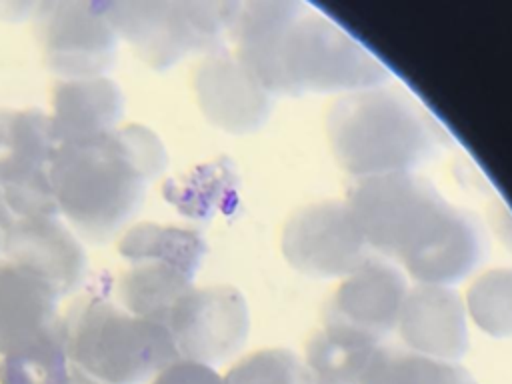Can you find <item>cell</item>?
Instances as JSON below:
<instances>
[{"label": "cell", "mask_w": 512, "mask_h": 384, "mask_svg": "<svg viewBox=\"0 0 512 384\" xmlns=\"http://www.w3.org/2000/svg\"><path fill=\"white\" fill-rule=\"evenodd\" d=\"M0 252H2V230H0Z\"/></svg>", "instance_id": "cell-28"}, {"label": "cell", "mask_w": 512, "mask_h": 384, "mask_svg": "<svg viewBox=\"0 0 512 384\" xmlns=\"http://www.w3.org/2000/svg\"><path fill=\"white\" fill-rule=\"evenodd\" d=\"M482 254L484 240L478 224L464 210L444 202L398 262L418 284L452 286L476 268Z\"/></svg>", "instance_id": "cell-13"}, {"label": "cell", "mask_w": 512, "mask_h": 384, "mask_svg": "<svg viewBox=\"0 0 512 384\" xmlns=\"http://www.w3.org/2000/svg\"><path fill=\"white\" fill-rule=\"evenodd\" d=\"M304 4L292 0H256L240 4L232 30L234 56L272 96L280 88V48L288 26L304 12Z\"/></svg>", "instance_id": "cell-15"}, {"label": "cell", "mask_w": 512, "mask_h": 384, "mask_svg": "<svg viewBox=\"0 0 512 384\" xmlns=\"http://www.w3.org/2000/svg\"><path fill=\"white\" fill-rule=\"evenodd\" d=\"M152 384H224V378L208 364L178 358L160 370Z\"/></svg>", "instance_id": "cell-26"}, {"label": "cell", "mask_w": 512, "mask_h": 384, "mask_svg": "<svg viewBox=\"0 0 512 384\" xmlns=\"http://www.w3.org/2000/svg\"><path fill=\"white\" fill-rule=\"evenodd\" d=\"M224 384H310V380L296 354L286 348H266L236 362Z\"/></svg>", "instance_id": "cell-25"}, {"label": "cell", "mask_w": 512, "mask_h": 384, "mask_svg": "<svg viewBox=\"0 0 512 384\" xmlns=\"http://www.w3.org/2000/svg\"><path fill=\"white\" fill-rule=\"evenodd\" d=\"M194 276L180 266L160 260L130 262V268L118 282L120 302L124 310L164 324L178 298L192 288Z\"/></svg>", "instance_id": "cell-20"}, {"label": "cell", "mask_w": 512, "mask_h": 384, "mask_svg": "<svg viewBox=\"0 0 512 384\" xmlns=\"http://www.w3.org/2000/svg\"><path fill=\"white\" fill-rule=\"evenodd\" d=\"M124 112V96L106 76L62 80L54 88L50 126L60 144L94 140L118 128Z\"/></svg>", "instance_id": "cell-16"}, {"label": "cell", "mask_w": 512, "mask_h": 384, "mask_svg": "<svg viewBox=\"0 0 512 384\" xmlns=\"http://www.w3.org/2000/svg\"><path fill=\"white\" fill-rule=\"evenodd\" d=\"M118 250L128 262L160 260L196 274L206 254V242L196 230L148 222L132 226L122 236Z\"/></svg>", "instance_id": "cell-21"}, {"label": "cell", "mask_w": 512, "mask_h": 384, "mask_svg": "<svg viewBox=\"0 0 512 384\" xmlns=\"http://www.w3.org/2000/svg\"><path fill=\"white\" fill-rule=\"evenodd\" d=\"M166 164L162 140L146 126L128 124L94 140L56 146L48 178L60 216L82 236L104 242L132 218Z\"/></svg>", "instance_id": "cell-1"}, {"label": "cell", "mask_w": 512, "mask_h": 384, "mask_svg": "<svg viewBox=\"0 0 512 384\" xmlns=\"http://www.w3.org/2000/svg\"><path fill=\"white\" fill-rule=\"evenodd\" d=\"M2 252L8 262L50 284L58 296L78 288L86 274L84 248L60 214H40L6 226Z\"/></svg>", "instance_id": "cell-12"}, {"label": "cell", "mask_w": 512, "mask_h": 384, "mask_svg": "<svg viewBox=\"0 0 512 384\" xmlns=\"http://www.w3.org/2000/svg\"><path fill=\"white\" fill-rule=\"evenodd\" d=\"M68 360L98 384H142L178 360L166 324L102 298H82L60 320Z\"/></svg>", "instance_id": "cell-3"}, {"label": "cell", "mask_w": 512, "mask_h": 384, "mask_svg": "<svg viewBox=\"0 0 512 384\" xmlns=\"http://www.w3.org/2000/svg\"><path fill=\"white\" fill-rule=\"evenodd\" d=\"M326 134L336 162L356 178L412 172L440 144L432 118L382 86L342 94L328 110Z\"/></svg>", "instance_id": "cell-2"}, {"label": "cell", "mask_w": 512, "mask_h": 384, "mask_svg": "<svg viewBox=\"0 0 512 384\" xmlns=\"http://www.w3.org/2000/svg\"><path fill=\"white\" fill-rule=\"evenodd\" d=\"M194 92L206 120L224 132H254L272 112V94L226 48L206 54L194 74Z\"/></svg>", "instance_id": "cell-11"}, {"label": "cell", "mask_w": 512, "mask_h": 384, "mask_svg": "<svg viewBox=\"0 0 512 384\" xmlns=\"http://www.w3.org/2000/svg\"><path fill=\"white\" fill-rule=\"evenodd\" d=\"M100 8L136 54L166 70L188 54H212L232 40L240 2L226 0H100Z\"/></svg>", "instance_id": "cell-4"}, {"label": "cell", "mask_w": 512, "mask_h": 384, "mask_svg": "<svg viewBox=\"0 0 512 384\" xmlns=\"http://www.w3.org/2000/svg\"><path fill=\"white\" fill-rule=\"evenodd\" d=\"M390 70L334 20L304 12L288 26L280 48V88L284 96L306 92H358L380 88Z\"/></svg>", "instance_id": "cell-5"}, {"label": "cell", "mask_w": 512, "mask_h": 384, "mask_svg": "<svg viewBox=\"0 0 512 384\" xmlns=\"http://www.w3.org/2000/svg\"><path fill=\"white\" fill-rule=\"evenodd\" d=\"M180 358L220 364L236 354L250 332L246 298L234 286L190 288L164 320Z\"/></svg>", "instance_id": "cell-9"}, {"label": "cell", "mask_w": 512, "mask_h": 384, "mask_svg": "<svg viewBox=\"0 0 512 384\" xmlns=\"http://www.w3.org/2000/svg\"><path fill=\"white\" fill-rule=\"evenodd\" d=\"M362 384H474V378L458 362L380 346Z\"/></svg>", "instance_id": "cell-23"}, {"label": "cell", "mask_w": 512, "mask_h": 384, "mask_svg": "<svg viewBox=\"0 0 512 384\" xmlns=\"http://www.w3.org/2000/svg\"><path fill=\"white\" fill-rule=\"evenodd\" d=\"M54 150L50 116L40 110H0V186L46 176Z\"/></svg>", "instance_id": "cell-18"}, {"label": "cell", "mask_w": 512, "mask_h": 384, "mask_svg": "<svg viewBox=\"0 0 512 384\" xmlns=\"http://www.w3.org/2000/svg\"><path fill=\"white\" fill-rule=\"evenodd\" d=\"M284 260L312 278H344L372 258L348 202L324 200L294 212L284 224Z\"/></svg>", "instance_id": "cell-7"}, {"label": "cell", "mask_w": 512, "mask_h": 384, "mask_svg": "<svg viewBox=\"0 0 512 384\" xmlns=\"http://www.w3.org/2000/svg\"><path fill=\"white\" fill-rule=\"evenodd\" d=\"M380 342L336 324H324L306 344L310 384H362Z\"/></svg>", "instance_id": "cell-19"}, {"label": "cell", "mask_w": 512, "mask_h": 384, "mask_svg": "<svg viewBox=\"0 0 512 384\" xmlns=\"http://www.w3.org/2000/svg\"><path fill=\"white\" fill-rule=\"evenodd\" d=\"M70 368L58 318L34 340L0 358V384H68Z\"/></svg>", "instance_id": "cell-22"}, {"label": "cell", "mask_w": 512, "mask_h": 384, "mask_svg": "<svg viewBox=\"0 0 512 384\" xmlns=\"http://www.w3.org/2000/svg\"><path fill=\"white\" fill-rule=\"evenodd\" d=\"M406 294L402 270L372 256L342 278L326 306L324 324H336L380 342L398 326Z\"/></svg>", "instance_id": "cell-10"}, {"label": "cell", "mask_w": 512, "mask_h": 384, "mask_svg": "<svg viewBox=\"0 0 512 384\" xmlns=\"http://www.w3.org/2000/svg\"><path fill=\"white\" fill-rule=\"evenodd\" d=\"M464 306L484 334L512 338V268L482 272L470 284Z\"/></svg>", "instance_id": "cell-24"}, {"label": "cell", "mask_w": 512, "mask_h": 384, "mask_svg": "<svg viewBox=\"0 0 512 384\" xmlns=\"http://www.w3.org/2000/svg\"><path fill=\"white\" fill-rule=\"evenodd\" d=\"M68 384H98L96 380H92L90 376H86L84 372H80L78 368H70V380H68Z\"/></svg>", "instance_id": "cell-27"}, {"label": "cell", "mask_w": 512, "mask_h": 384, "mask_svg": "<svg viewBox=\"0 0 512 384\" xmlns=\"http://www.w3.org/2000/svg\"><path fill=\"white\" fill-rule=\"evenodd\" d=\"M396 328L408 350L438 360L456 362L470 346L468 312L462 296L450 286L410 288Z\"/></svg>", "instance_id": "cell-14"}, {"label": "cell", "mask_w": 512, "mask_h": 384, "mask_svg": "<svg viewBox=\"0 0 512 384\" xmlns=\"http://www.w3.org/2000/svg\"><path fill=\"white\" fill-rule=\"evenodd\" d=\"M58 298L54 288L36 274L14 262H0V354L48 330L58 320Z\"/></svg>", "instance_id": "cell-17"}, {"label": "cell", "mask_w": 512, "mask_h": 384, "mask_svg": "<svg viewBox=\"0 0 512 384\" xmlns=\"http://www.w3.org/2000/svg\"><path fill=\"white\" fill-rule=\"evenodd\" d=\"M346 202L372 252L398 260L446 200L426 178L392 172L358 178Z\"/></svg>", "instance_id": "cell-6"}, {"label": "cell", "mask_w": 512, "mask_h": 384, "mask_svg": "<svg viewBox=\"0 0 512 384\" xmlns=\"http://www.w3.org/2000/svg\"><path fill=\"white\" fill-rule=\"evenodd\" d=\"M34 16L46 66L64 80L98 78L114 66L118 34L100 2L48 0Z\"/></svg>", "instance_id": "cell-8"}]
</instances>
